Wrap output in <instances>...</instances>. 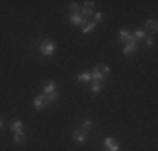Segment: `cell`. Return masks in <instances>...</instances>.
<instances>
[{
  "mask_svg": "<svg viewBox=\"0 0 158 151\" xmlns=\"http://www.w3.org/2000/svg\"><path fill=\"white\" fill-rule=\"evenodd\" d=\"M96 22H89V24H86L84 25V29H82V34H89V32H93V30L96 29Z\"/></svg>",
  "mask_w": 158,
  "mask_h": 151,
  "instance_id": "cell-14",
  "label": "cell"
},
{
  "mask_svg": "<svg viewBox=\"0 0 158 151\" xmlns=\"http://www.w3.org/2000/svg\"><path fill=\"white\" fill-rule=\"evenodd\" d=\"M81 126H82V131H84V133H88V131H89V128L93 126V121H91V119H84V121H82V124H81Z\"/></svg>",
  "mask_w": 158,
  "mask_h": 151,
  "instance_id": "cell-16",
  "label": "cell"
},
{
  "mask_svg": "<svg viewBox=\"0 0 158 151\" xmlns=\"http://www.w3.org/2000/svg\"><path fill=\"white\" fill-rule=\"evenodd\" d=\"M77 81L79 82H91V72H82L77 76Z\"/></svg>",
  "mask_w": 158,
  "mask_h": 151,
  "instance_id": "cell-13",
  "label": "cell"
},
{
  "mask_svg": "<svg viewBox=\"0 0 158 151\" xmlns=\"http://www.w3.org/2000/svg\"><path fill=\"white\" fill-rule=\"evenodd\" d=\"M93 17H94V20H93V22H96V24H98V22L103 20V12H96L94 15H93Z\"/></svg>",
  "mask_w": 158,
  "mask_h": 151,
  "instance_id": "cell-23",
  "label": "cell"
},
{
  "mask_svg": "<svg viewBox=\"0 0 158 151\" xmlns=\"http://www.w3.org/2000/svg\"><path fill=\"white\" fill-rule=\"evenodd\" d=\"M156 39L155 37H145V45H148V47H152V45H155Z\"/></svg>",
  "mask_w": 158,
  "mask_h": 151,
  "instance_id": "cell-21",
  "label": "cell"
},
{
  "mask_svg": "<svg viewBox=\"0 0 158 151\" xmlns=\"http://www.w3.org/2000/svg\"><path fill=\"white\" fill-rule=\"evenodd\" d=\"M79 14L82 15V17H93L94 15V10L91 9V7H81V10H79Z\"/></svg>",
  "mask_w": 158,
  "mask_h": 151,
  "instance_id": "cell-11",
  "label": "cell"
},
{
  "mask_svg": "<svg viewBox=\"0 0 158 151\" xmlns=\"http://www.w3.org/2000/svg\"><path fill=\"white\" fill-rule=\"evenodd\" d=\"M79 10H81V7H79V3H77V2H71V5H69V14L79 12Z\"/></svg>",
  "mask_w": 158,
  "mask_h": 151,
  "instance_id": "cell-17",
  "label": "cell"
},
{
  "mask_svg": "<svg viewBox=\"0 0 158 151\" xmlns=\"http://www.w3.org/2000/svg\"><path fill=\"white\" fill-rule=\"evenodd\" d=\"M99 71L103 72V76H104V77H106V76H110V72H111L110 66H99Z\"/></svg>",
  "mask_w": 158,
  "mask_h": 151,
  "instance_id": "cell-22",
  "label": "cell"
},
{
  "mask_svg": "<svg viewBox=\"0 0 158 151\" xmlns=\"http://www.w3.org/2000/svg\"><path fill=\"white\" fill-rule=\"evenodd\" d=\"M104 146L108 148V151H119V145L113 138H106V139H104Z\"/></svg>",
  "mask_w": 158,
  "mask_h": 151,
  "instance_id": "cell-7",
  "label": "cell"
},
{
  "mask_svg": "<svg viewBox=\"0 0 158 151\" xmlns=\"http://www.w3.org/2000/svg\"><path fill=\"white\" fill-rule=\"evenodd\" d=\"M2 126H3V121H2V119H0V128H2Z\"/></svg>",
  "mask_w": 158,
  "mask_h": 151,
  "instance_id": "cell-25",
  "label": "cell"
},
{
  "mask_svg": "<svg viewBox=\"0 0 158 151\" xmlns=\"http://www.w3.org/2000/svg\"><path fill=\"white\" fill-rule=\"evenodd\" d=\"M94 5V2H84V7H93Z\"/></svg>",
  "mask_w": 158,
  "mask_h": 151,
  "instance_id": "cell-24",
  "label": "cell"
},
{
  "mask_svg": "<svg viewBox=\"0 0 158 151\" xmlns=\"http://www.w3.org/2000/svg\"><path fill=\"white\" fill-rule=\"evenodd\" d=\"M99 91H101V84H99V82H93V84H91V92L98 94Z\"/></svg>",
  "mask_w": 158,
  "mask_h": 151,
  "instance_id": "cell-20",
  "label": "cell"
},
{
  "mask_svg": "<svg viewBox=\"0 0 158 151\" xmlns=\"http://www.w3.org/2000/svg\"><path fill=\"white\" fill-rule=\"evenodd\" d=\"M25 141V134L24 133H14V143H17V145H20V143Z\"/></svg>",
  "mask_w": 158,
  "mask_h": 151,
  "instance_id": "cell-15",
  "label": "cell"
},
{
  "mask_svg": "<svg viewBox=\"0 0 158 151\" xmlns=\"http://www.w3.org/2000/svg\"><path fill=\"white\" fill-rule=\"evenodd\" d=\"M145 27H146V29H153V30H156V29H158V22H156V20H146Z\"/></svg>",
  "mask_w": 158,
  "mask_h": 151,
  "instance_id": "cell-18",
  "label": "cell"
},
{
  "mask_svg": "<svg viewBox=\"0 0 158 151\" xmlns=\"http://www.w3.org/2000/svg\"><path fill=\"white\" fill-rule=\"evenodd\" d=\"M56 44L52 42V40H42V42H40V45H39V51H40V54H44V55H52L56 52Z\"/></svg>",
  "mask_w": 158,
  "mask_h": 151,
  "instance_id": "cell-1",
  "label": "cell"
},
{
  "mask_svg": "<svg viewBox=\"0 0 158 151\" xmlns=\"http://www.w3.org/2000/svg\"><path fill=\"white\" fill-rule=\"evenodd\" d=\"M57 97H59V92L56 91V92H52V94H49V96H46V101H47V103H54Z\"/></svg>",
  "mask_w": 158,
  "mask_h": 151,
  "instance_id": "cell-19",
  "label": "cell"
},
{
  "mask_svg": "<svg viewBox=\"0 0 158 151\" xmlns=\"http://www.w3.org/2000/svg\"><path fill=\"white\" fill-rule=\"evenodd\" d=\"M91 81H93V82H103V81H104V76H103V72L99 71V66L93 69V72H91Z\"/></svg>",
  "mask_w": 158,
  "mask_h": 151,
  "instance_id": "cell-5",
  "label": "cell"
},
{
  "mask_svg": "<svg viewBox=\"0 0 158 151\" xmlns=\"http://www.w3.org/2000/svg\"><path fill=\"white\" fill-rule=\"evenodd\" d=\"M56 91H57V86H56V82H52V81L46 82V86H44V96H49V94L56 92Z\"/></svg>",
  "mask_w": 158,
  "mask_h": 151,
  "instance_id": "cell-8",
  "label": "cell"
},
{
  "mask_svg": "<svg viewBox=\"0 0 158 151\" xmlns=\"http://www.w3.org/2000/svg\"><path fill=\"white\" fill-rule=\"evenodd\" d=\"M10 129H12L14 133H24V123H22L20 119H14L12 123H10Z\"/></svg>",
  "mask_w": 158,
  "mask_h": 151,
  "instance_id": "cell-6",
  "label": "cell"
},
{
  "mask_svg": "<svg viewBox=\"0 0 158 151\" xmlns=\"http://www.w3.org/2000/svg\"><path fill=\"white\" fill-rule=\"evenodd\" d=\"M133 35H135V39H136L138 42H140V40H143V39L146 37V32H145V29H136Z\"/></svg>",
  "mask_w": 158,
  "mask_h": 151,
  "instance_id": "cell-12",
  "label": "cell"
},
{
  "mask_svg": "<svg viewBox=\"0 0 158 151\" xmlns=\"http://www.w3.org/2000/svg\"><path fill=\"white\" fill-rule=\"evenodd\" d=\"M69 20L73 22L74 25H86L88 24V18H84L79 12H74V14H69Z\"/></svg>",
  "mask_w": 158,
  "mask_h": 151,
  "instance_id": "cell-3",
  "label": "cell"
},
{
  "mask_svg": "<svg viewBox=\"0 0 158 151\" xmlns=\"http://www.w3.org/2000/svg\"><path fill=\"white\" fill-rule=\"evenodd\" d=\"M136 51H138V44H126L125 49H123V54L130 55V54H133V52H136Z\"/></svg>",
  "mask_w": 158,
  "mask_h": 151,
  "instance_id": "cell-10",
  "label": "cell"
},
{
  "mask_svg": "<svg viewBox=\"0 0 158 151\" xmlns=\"http://www.w3.org/2000/svg\"><path fill=\"white\" fill-rule=\"evenodd\" d=\"M49 103L46 101V96L44 94H40V96H37L35 99H34V108L35 109H44V108H47Z\"/></svg>",
  "mask_w": 158,
  "mask_h": 151,
  "instance_id": "cell-4",
  "label": "cell"
},
{
  "mask_svg": "<svg viewBox=\"0 0 158 151\" xmlns=\"http://www.w3.org/2000/svg\"><path fill=\"white\" fill-rule=\"evenodd\" d=\"M118 39L121 40V42H125V44H138V40L135 39V35L131 32H128V30H119Z\"/></svg>",
  "mask_w": 158,
  "mask_h": 151,
  "instance_id": "cell-2",
  "label": "cell"
},
{
  "mask_svg": "<svg viewBox=\"0 0 158 151\" xmlns=\"http://www.w3.org/2000/svg\"><path fill=\"white\" fill-rule=\"evenodd\" d=\"M73 138H74V141H77V143H84L86 141V133L82 129H76L73 133Z\"/></svg>",
  "mask_w": 158,
  "mask_h": 151,
  "instance_id": "cell-9",
  "label": "cell"
}]
</instances>
